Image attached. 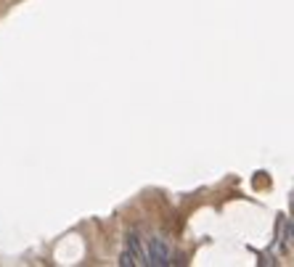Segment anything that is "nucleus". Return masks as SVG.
Returning <instances> with one entry per match:
<instances>
[{
  "label": "nucleus",
  "instance_id": "f257e3e1",
  "mask_svg": "<svg viewBox=\"0 0 294 267\" xmlns=\"http://www.w3.org/2000/svg\"><path fill=\"white\" fill-rule=\"evenodd\" d=\"M149 264L151 267H167L170 264V246L162 236L149 238Z\"/></svg>",
  "mask_w": 294,
  "mask_h": 267
},
{
  "label": "nucleus",
  "instance_id": "f03ea898",
  "mask_svg": "<svg viewBox=\"0 0 294 267\" xmlns=\"http://www.w3.org/2000/svg\"><path fill=\"white\" fill-rule=\"evenodd\" d=\"M127 248L135 254V260H138V264H149V248H143V244H141V236L135 233H127Z\"/></svg>",
  "mask_w": 294,
  "mask_h": 267
},
{
  "label": "nucleus",
  "instance_id": "7ed1b4c3",
  "mask_svg": "<svg viewBox=\"0 0 294 267\" xmlns=\"http://www.w3.org/2000/svg\"><path fill=\"white\" fill-rule=\"evenodd\" d=\"M119 264H122V267H133V264H138L135 254L130 252V248H125V252H122V256H119Z\"/></svg>",
  "mask_w": 294,
  "mask_h": 267
},
{
  "label": "nucleus",
  "instance_id": "20e7f679",
  "mask_svg": "<svg viewBox=\"0 0 294 267\" xmlns=\"http://www.w3.org/2000/svg\"><path fill=\"white\" fill-rule=\"evenodd\" d=\"M289 238H291V241H294V220H291V222H289Z\"/></svg>",
  "mask_w": 294,
  "mask_h": 267
}]
</instances>
